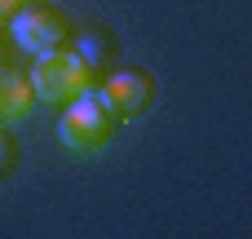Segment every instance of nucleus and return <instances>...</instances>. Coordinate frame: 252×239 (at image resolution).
Instances as JSON below:
<instances>
[{
	"instance_id": "f257e3e1",
	"label": "nucleus",
	"mask_w": 252,
	"mask_h": 239,
	"mask_svg": "<svg viewBox=\"0 0 252 239\" xmlns=\"http://www.w3.org/2000/svg\"><path fill=\"white\" fill-rule=\"evenodd\" d=\"M120 133V115L102 102L97 89L80 93L75 102L62 106L58 115V142L71 151V155H102Z\"/></svg>"
},
{
	"instance_id": "f03ea898",
	"label": "nucleus",
	"mask_w": 252,
	"mask_h": 239,
	"mask_svg": "<svg viewBox=\"0 0 252 239\" xmlns=\"http://www.w3.org/2000/svg\"><path fill=\"white\" fill-rule=\"evenodd\" d=\"M27 75H31L35 98L49 102V106H66V102H75L80 93L93 89V71H89V62H84L80 53H71V49L35 53V67H31Z\"/></svg>"
},
{
	"instance_id": "7ed1b4c3",
	"label": "nucleus",
	"mask_w": 252,
	"mask_h": 239,
	"mask_svg": "<svg viewBox=\"0 0 252 239\" xmlns=\"http://www.w3.org/2000/svg\"><path fill=\"white\" fill-rule=\"evenodd\" d=\"M66 35H71V22L58 13V9H49L44 0H31V4H22L13 18H9V40L22 49V53H49V49H62L66 44Z\"/></svg>"
},
{
	"instance_id": "20e7f679",
	"label": "nucleus",
	"mask_w": 252,
	"mask_h": 239,
	"mask_svg": "<svg viewBox=\"0 0 252 239\" xmlns=\"http://www.w3.org/2000/svg\"><path fill=\"white\" fill-rule=\"evenodd\" d=\"M97 93H102V102H106L120 120H133V115H142V111L155 102L151 75H137V71H115V75H106V80L97 84Z\"/></svg>"
},
{
	"instance_id": "39448f33",
	"label": "nucleus",
	"mask_w": 252,
	"mask_h": 239,
	"mask_svg": "<svg viewBox=\"0 0 252 239\" xmlns=\"http://www.w3.org/2000/svg\"><path fill=\"white\" fill-rule=\"evenodd\" d=\"M31 102H35V89H31V75L18 71V67H4L0 62V124H18L31 115Z\"/></svg>"
},
{
	"instance_id": "423d86ee",
	"label": "nucleus",
	"mask_w": 252,
	"mask_h": 239,
	"mask_svg": "<svg viewBox=\"0 0 252 239\" xmlns=\"http://www.w3.org/2000/svg\"><path fill=\"white\" fill-rule=\"evenodd\" d=\"M22 4H27V0H0V22H9V18H13Z\"/></svg>"
},
{
	"instance_id": "0eeeda50",
	"label": "nucleus",
	"mask_w": 252,
	"mask_h": 239,
	"mask_svg": "<svg viewBox=\"0 0 252 239\" xmlns=\"http://www.w3.org/2000/svg\"><path fill=\"white\" fill-rule=\"evenodd\" d=\"M4 40H9V22H0V62H4Z\"/></svg>"
},
{
	"instance_id": "6e6552de",
	"label": "nucleus",
	"mask_w": 252,
	"mask_h": 239,
	"mask_svg": "<svg viewBox=\"0 0 252 239\" xmlns=\"http://www.w3.org/2000/svg\"><path fill=\"white\" fill-rule=\"evenodd\" d=\"M4 155H9V142H4V133H0V164H4Z\"/></svg>"
}]
</instances>
